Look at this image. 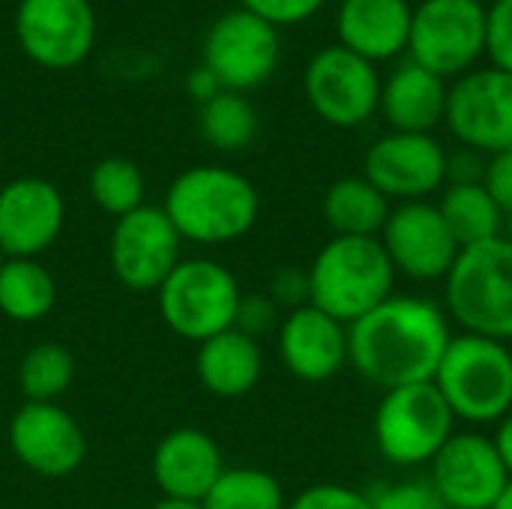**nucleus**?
<instances>
[{"label":"nucleus","mask_w":512,"mask_h":509,"mask_svg":"<svg viewBox=\"0 0 512 509\" xmlns=\"http://www.w3.org/2000/svg\"><path fill=\"white\" fill-rule=\"evenodd\" d=\"M450 339V321L438 303L393 294L348 327V363L384 393L432 384Z\"/></svg>","instance_id":"obj_1"},{"label":"nucleus","mask_w":512,"mask_h":509,"mask_svg":"<svg viewBox=\"0 0 512 509\" xmlns=\"http://www.w3.org/2000/svg\"><path fill=\"white\" fill-rule=\"evenodd\" d=\"M162 210L180 240L228 246L255 228L261 198L246 174L225 165H195L171 180Z\"/></svg>","instance_id":"obj_2"},{"label":"nucleus","mask_w":512,"mask_h":509,"mask_svg":"<svg viewBox=\"0 0 512 509\" xmlns=\"http://www.w3.org/2000/svg\"><path fill=\"white\" fill-rule=\"evenodd\" d=\"M309 270V303L351 327L393 297L396 270L378 237H330Z\"/></svg>","instance_id":"obj_3"},{"label":"nucleus","mask_w":512,"mask_h":509,"mask_svg":"<svg viewBox=\"0 0 512 509\" xmlns=\"http://www.w3.org/2000/svg\"><path fill=\"white\" fill-rule=\"evenodd\" d=\"M447 315L471 333L512 342V240L465 246L444 279Z\"/></svg>","instance_id":"obj_4"},{"label":"nucleus","mask_w":512,"mask_h":509,"mask_svg":"<svg viewBox=\"0 0 512 509\" xmlns=\"http://www.w3.org/2000/svg\"><path fill=\"white\" fill-rule=\"evenodd\" d=\"M432 384L456 420L471 426L501 423L512 411L510 345L471 333L453 336Z\"/></svg>","instance_id":"obj_5"},{"label":"nucleus","mask_w":512,"mask_h":509,"mask_svg":"<svg viewBox=\"0 0 512 509\" xmlns=\"http://www.w3.org/2000/svg\"><path fill=\"white\" fill-rule=\"evenodd\" d=\"M240 297V282L225 264L213 258H180L156 291V309L174 336L201 345L234 327Z\"/></svg>","instance_id":"obj_6"},{"label":"nucleus","mask_w":512,"mask_h":509,"mask_svg":"<svg viewBox=\"0 0 512 509\" xmlns=\"http://www.w3.org/2000/svg\"><path fill=\"white\" fill-rule=\"evenodd\" d=\"M456 417L435 384H411L387 390L372 417L378 453L399 468L429 465L453 438Z\"/></svg>","instance_id":"obj_7"},{"label":"nucleus","mask_w":512,"mask_h":509,"mask_svg":"<svg viewBox=\"0 0 512 509\" xmlns=\"http://www.w3.org/2000/svg\"><path fill=\"white\" fill-rule=\"evenodd\" d=\"M408 54L438 78H462L486 54V6L480 0H423L411 18Z\"/></svg>","instance_id":"obj_8"},{"label":"nucleus","mask_w":512,"mask_h":509,"mask_svg":"<svg viewBox=\"0 0 512 509\" xmlns=\"http://www.w3.org/2000/svg\"><path fill=\"white\" fill-rule=\"evenodd\" d=\"M303 90L312 111L336 129H357L369 123L381 105L378 66L342 48L339 42L309 57Z\"/></svg>","instance_id":"obj_9"},{"label":"nucleus","mask_w":512,"mask_h":509,"mask_svg":"<svg viewBox=\"0 0 512 509\" xmlns=\"http://www.w3.org/2000/svg\"><path fill=\"white\" fill-rule=\"evenodd\" d=\"M204 66L216 75L222 90L249 93L267 84L282 57L279 27L246 12L243 6L228 9L213 21L201 48Z\"/></svg>","instance_id":"obj_10"},{"label":"nucleus","mask_w":512,"mask_h":509,"mask_svg":"<svg viewBox=\"0 0 512 509\" xmlns=\"http://www.w3.org/2000/svg\"><path fill=\"white\" fill-rule=\"evenodd\" d=\"M96 9L90 0H18L15 39L42 69L81 66L96 45Z\"/></svg>","instance_id":"obj_11"},{"label":"nucleus","mask_w":512,"mask_h":509,"mask_svg":"<svg viewBox=\"0 0 512 509\" xmlns=\"http://www.w3.org/2000/svg\"><path fill=\"white\" fill-rule=\"evenodd\" d=\"M180 234L162 207L144 204L114 219L108 237V267L114 279L135 294H156L180 264Z\"/></svg>","instance_id":"obj_12"},{"label":"nucleus","mask_w":512,"mask_h":509,"mask_svg":"<svg viewBox=\"0 0 512 509\" xmlns=\"http://www.w3.org/2000/svg\"><path fill=\"white\" fill-rule=\"evenodd\" d=\"M444 123L462 147L483 156L512 150V75L486 66L456 78Z\"/></svg>","instance_id":"obj_13"},{"label":"nucleus","mask_w":512,"mask_h":509,"mask_svg":"<svg viewBox=\"0 0 512 509\" xmlns=\"http://www.w3.org/2000/svg\"><path fill=\"white\" fill-rule=\"evenodd\" d=\"M6 438L18 465L45 480L72 477L87 456L84 429L57 402H24L12 414Z\"/></svg>","instance_id":"obj_14"},{"label":"nucleus","mask_w":512,"mask_h":509,"mask_svg":"<svg viewBox=\"0 0 512 509\" xmlns=\"http://www.w3.org/2000/svg\"><path fill=\"white\" fill-rule=\"evenodd\" d=\"M363 177L387 201H426L447 183V150L435 135L390 132L366 150Z\"/></svg>","instance_id":"obj_15"},{"label":"nucleus","mask_w":512,"mask_h":509,"mask_svg":"<svg viewBox=\"0 0 512 509\" xmlns=\"http://www.w3.org/2000/svg\"><path fill=\"white\" fill-rule=\"evenodd\" d=\"M381 246L396 273L414 282H438L453 270L462 246L450 234L438 204H396L381 231Z\"/></svg>","instance_id":"obj_16"},{"label":"nucleus","mask_w":512,"mask_h":509,"mask_svg":"<svg viewBox=\"0 0 512 509\" xmlns=\"http://www.w3.org/2000/svg\"><path fill=\"white\" fill-rule=\"evenodd\" d=\"M429 468V483L447 509H492L510 483L495 441L480 432H453Z\"/></svg>","instance_id":"obj_17"},{"label":"nucleus","mask_w":512,"mask_h":509,"mask_svg":"<svg viewBox=\"0 0 512 509\" xmlns=\"http://www.w3.org/2000/svg\"><path fill=\"white\" fill-rule=\"evenodd\" d=\"M66 222L63 192L45 177H15L0 186V252L3 258H39Z\"/></svg>","instance_id":"obj_18"},{"label":"nucleus","mask_w":512,"mask_h":509,"mask_svg":"<svg viewBox=\"0 0 512 509\" xmlns=\"http://www.w3.org/2000/svg\"><path fill=\"white\" fill-rule=\"evenodd\" d=\"M282 366L306 384H324L348 366V327L321 309L300 306L276 330Z\"/></svg>","instance_id":"obj_19"},{"label":"nucleus","mask_w":512,"mask_h":509,"mask_svg":"<svg viewBox=\"0 0 512 509\" xmlns=\"http://www.w3.org/2000/svg\"><path fill=\"white\" fill-rule=\"evenodd\" d=\"M225 471L216 438L195 426L171 429L153 450L150 474L162 498L201 504Z\"/></svg>","instance_id":"obj_20"},{"label":"nucleus","mask_w":512,"mask_h":509,"mask_svg":"<svg viewBox=\"0 0 512 509\" xmlns=\"http://www.w3.org/2000/svg\"><path fill=\"white\" fill-rule=\"evenodd\" d=\"M414 6L408 0H342L336 12L339 45L369 63L396 60L408 51Z\"/></svg>","instance_id":"obj_21"},{"label":"nucleus","mask_w":512,"mask_h":509,"mask_svg":"<svg viewBox=\"0 0 512 509\" xmlns=\"http://www.w3.org/2000/svg\"><path fill=\"white\" fill-rule=\"evenodd\" d=\"M447 93L450 87L444 78L408 60L381 81L378 111L384 114L393 132L432 135V129L444 123Z\"/></svg>","instance_id":"obj_22"},{"label":"nucleus","mask_w":512,"mask_h":509,"mask_svg":"<svg viewBox=\"0 0 512 509\" xmlns=\"http://www.w3.org/2000/svg\"><path fill=\"white\" fill-rule=\"evenodd\" d=\"M195 375L201 387L216 399H243L249 396L264 375L261 345L240 330L216 333L213 339L198 345Z\"/></svg>","instance_id":"obj_23"},{"label":"nucleus","mask_w":512,"mask_h":509,"mask_svg":"<svg viewBox=\"0 0 512 509\" xmlns=\"http://www.w3.org/2000/svg\"><path fill=\"white\" fill-rule=\"evenodd\" d=\"M393 204L366 180L342 177L321 201V213L333 237H381Z\"/></svg>","instance_id":"obj_24"},{"label":"nucleus","mask_w":512,"mask_h":509,"mask_svg":"<svg viewBox=\"0 0 512 509\" xmlns=\"http://www.w3.org/2000/svg\"><path fill=\"white\" fill-rule=\"evenodd\" d=\"M57 282L39 258H6L0 264V312L15 324H36L51 315Z\"/></svg>","instance_id":"obj_25"},{"label":"nucleus","mask_w":512,"mask_h":509,"mask_svg":"<svg viewBox=\"0 0 512 509\" xmlns=\"http://www.w3.org/2000/svg\"><path fill=\"white\" fill-rule=\"evenodd\" d=\"M438 210L462 249L501 237L504 213L483 183H450L438 201Z\"/></svg>","instance_id":"obj_26"},{"label":"nucleus","mask_w":512,"mask_h":509,"mask_svg":"<svg viewBox=\"0 0 512 509\" xmlns=\"http://www.w3.org/2000/svg\"><path fill=\"white\" fill-rule=\"evenodd\" d=\"M198 126L210 147L222 153H237V150H246L258 138L261 120H258L255 105L246 99V93L222 90L210 102L201 105Z\"/></svg>","instance_id":"obj_27"},{"label":"nucleus","mask_w":512,"mask_h":509,"mask_svg":"<svg viewBox=\"0 0 512 509\" xmlns=\"http://www.w3.org/2000/svg\"><path fill=\"white\" fill-rule=\"evenodd\" d=\"M72 381L75 357L60 342H39L18 363V387L24 402H57Z\"/></svg>","instance_id":"obj_28"},{"label":"nucleus","mask_w":512,"mask_h":509,"mask_svg":"<svg viewBox=\"0 0 512 509\" xmlns=\"http://www.w3.org/2000/svg\"><path fill=\"white\" fill-rule=\"evenodd\" d=\"M87 192H90L93 204L114 219L147 204L144 201V192H147L144 171L132 159H123V156H108V159L96 162L87 177Z\"/></svg>","instance_id":"obj_29"},{"label":"nucleus","mask_w":512,"mask_h":509,"mask_svg":"<svg viewBox=\"0 0 512 509\" xmlns=\"http://www.w3.org/2000/svg\"><path fill=\"white\" fill-rule=\"evenodd\" d=\"M204 509H285L282 483L261 468H225L201 501Z\"/></svg>","instance_id":"obj_30"},{"label":"nucleus","mask_w":512,"mask_h":509,"mask_svg":"<svg viewBox=\"0 0 512 509\" xmlns=\"http://www.w3.org/2000/svg\"><path fill=\"white\" fill-rule=\"evenodd\" d=\"M372 509H447L441 495L429 480H405L393 486H381L369 495Z\"/></svg>","instance_id":"obj_31"},{"label":"nucleus","mask_w":512,"mask_h":509,"mask_svg":"<svg viewBox=\"0 0 512 509\" xmlns=\"http://www.w3.org/2000/svg\"><path fill=\"white\" fill-rule=\"evenodd\" d=\"M486 57L495 69L512 75V0L486 6Z\"/></svg>","instance_id":"obj_32"},{"label":"nucleus","mask_w":512,"mask_h":509,"mask_svg":"<svg viewBox=\"0 0 512 509\" xmlns=\"http://www.w3.org/2000/svg\"><path fill=\"white\" fill-rule=\"evenodd\" d=\"M285 509H372L369 495L342 483H315L303 489Z\"/></svg>","instance_id":"obj_33"},{"label":"nucleus","mask_w":512,"mask_h":509,"mask_svg":"<svg viewBox=\"0 0 512 509\" xmlns=\"http://www.w3.org/2000/svg\"><path fill=\"white\" fill-rule=\"evenodd\" d=\"M282 324V312L279 306L264 294H243L240 306H237V318H234V330H240L249 339H261L273 330H279Z\"/></svg>","instance_id":"obj_34"},{"label":"nucleus","mask_w":512,"mask_h":509,"mask_svg":"<svg viewBox=\"0 0 512 509\" xmlns=\"http://www.w3.org/2000/svg\"><path fill=\"white\" fill-rule=\"evenodd\" d=\"M327 0H240V6L258 18H264L273 27H291V24H303L312 15H318V9Z\"/></svg>","instance_id":"obj_35"},{"label":"nucleus","mask_w":512,"mask_h":509,"mask_svg":"<svg viewBox=\"0 0 512 509\" xmlns=\"http://www.w3.org/2000/svg\"><path fill=\"white\" fill-rule=\"evenodd\" d=\"M267 297L279 306V312H294L300 306H309V270L300 267H282L273 273L267 285Z\"/></svg>","instance_id":"obj_36"},{"label":"nucleus","mask_w":512,"mask_h":509,"mask_svg":"<svg viewBox=\"0 0 512 509\" xmlns=\"http://www.w3.org/2000/svg\"><path fill=\"white\" fill-rule=\"evenodd\" d=\"M483 186L492 195V201L501 207V213H512V150L486 159Z\"/></svg>","instance_id":"obj_37"},{"label":"nucleus","mask_w":512,"mask_h":509,"mask_svg":"<svg viewBox=\"0 0 512 509\" xmlns=\"http://www.w3.org/2000/svg\"><path fill=\"white\" fill-rule=\"evenodd\" d=\"M486 159L489 156L468 150V147L447 153V183H483Z\"/></svg>","instance_id":"obj_38"},{"label":"nucleus","mask_w":512,"mask_h":509,"mask_svg":"<svg viewBox=\"0 0 512 509\" xmlns=\"http://www.w3.org/2000/svg\"><path fill=\"white\" fill-rule=\"evenodd\" d=\"M186 93L204 105V102H210L216 93H222V84H219V81H216V75L201 63V66H195V69L186 75Z\"/></svg>","instance_id":"obj_39"},{"label":"nucleus","mask_w":512,"mask_h":509,"mask_svg":"<svg viewBox=\"0 0 512 509\" xmlns=\"http://www.w3.org/2000/svg\"><path fill=\"white\" fill-rule=\"evenodd\" d=\"M495 447H498V456L507 468V474L512 477V411L498 423V432H495Z\"/></svg>","instance_id":"obj_40"},{"label":"nucleus","mask_w":512,"mask_h":509,"mask_svg":"<svg viewBox=\"0 0 512 509\" xmlns=\"http://www.w3.org/2000/svg\"><path fill=\"white\" fill-rule=\"evenodd\" d=\"M150 509H204L201 504H189V501H168V498H162V501H156Z\"/></svg>","instance_id":"obj_41"},{"label":"nucleus","mask_w":512,"mask_h":509,"mask_svg":"<svg viewBox=\"0 0 512 509\" xmlns=\"http://www.w3.org/2000/svg\"><path fill=\"white\" fill-rule=\"evenodd\" d=\"M492 509H512V477L510 483L501 489V495H498V501L492 504Z\"/></svg>","instance_id":"obj_42"},{"label":"nucleus","mask_w":512,"mask_h":509,"mask_svg":"<svg viewBox=\"0 0 512 509\" xmlns=\"http://www.w3.org/2000/svg\"><path fill=\"white\" fill-rule=\"evenodd\" d=\"M3 261H6V258H3V252H0V264H3Z\"/></svg>","instance_id":"obj_43"}]
</instances>
